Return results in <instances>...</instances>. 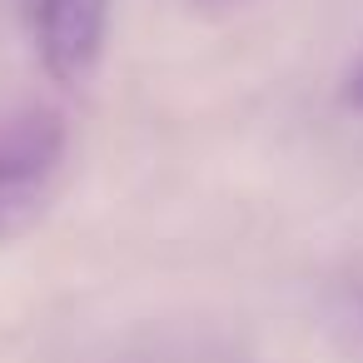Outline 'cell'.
Returning a JSON list of instances; mask_svg holds the SVG:
<instances>
[{
    "instance_id": "1",
    "label": "cell",
    "mask_w": 363,
    "mask_h": 363,
    "mask_svg": "<svg viewBox=\"0 0 363 363\" xmlns=\"http://www.w3.org/2000/svg\"><path fill=\"white\" fill-rule=\"evenodd\" d=\"M70 155L65 115L30 105L0 120V249L21 244L55 204Z\"/></svg>"
},
{
    "instance_id": "2",
    "label": "cell",
    "mask_w": 363,
    "mask_h": 363,
    "mask_svg": "<svg viewBox=\"0 0 363 363\" xmlns=\"http://www.w3.org/2000/svg\"><path fill=\"white\" fill-rule=\"evenodd\" d=\"M110 0H35V55L60 90H80L105 65Z\"/></svg>"
},
{
    "instance_id": "3",
    "label": "cell",
    "mask_w": 363,
    "mask_h": 363,
    "mask_svg": "<svg viewBox=\"0 0 363 363\" xmlns=\"http://www.w3.org/2000/svg\"><path fill=\"white\" fill-rule=\"evenodd\" d=\"M343 105L363 115V65H358V70H353V75L343 80Z\"/></svg>"
},
{
    "instance_id": "4",
    "label": "cell",
    "mask_w": 363,
    "mask_h": 363,
    "mask_svg": "<svg viewBox=\"0 0 363 363\" xmlns=\"http://www.w3.org/2000/svg\"><path fill=\"white\" fill-rule=\"evenodd\" d=\"M199 11H214V16H224V11H239V6H249V0H194Z\"/></svg>"
}]
</instances>
